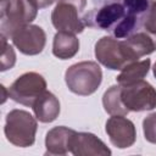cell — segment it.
Returning <instances> with one entry per match:
<instances>
[{"instance_id":"obj_1","label":"cell","mask_w":156,"mask_h":156,"mask_svg":"<svg viewBox=\"0 0 156 156\" xmlns=\"http://www.w3.org/2000/svg\"><path fill=\"white\" fill-rule=\"evenodd\" d=\"M67 88L82 96L91 95L98 90L102 80V71L98 62L82 61L69 66L65 73Z\"/></svg>"},{"instance_id":"obj_2","label":"cell","mask_w":156,"mask_h":156,"mask_svg":"<svg viewBox=\"0 0 156 156\" xmlns=\"http://www.w3.org/2000/svg\"><path fill=\"white\" fill-rule=\"evenodd\" d=\"M37 119L24 110H12L6 115L4 133L6 139L18 147L32 146L35 141Z\"/></svg>"},{"instance_id":"obj_3","label":"cell","mask_w":156,"mask_h":156,"mask_svg":"<svg viewBox=\"0 0 156 156\" xmlns=\"http://www.w3.org/2000/svg\"><path fill=\"white\" fill-rule=\"evenodd\" d=\"M96 60L108 69L119 71L127 65L138 61L124 40L112 37H102L95 44Z\"/></svg>"},{"instance_id":"obj_4","label":"cell","mask_w":156,"mask_h":156,"mask_svg":"<svg viewBox=\"0 0 156 156\" xmlns=\"http://www.w3.org/2000/svg\"><path fill=\"white\" fill-rule=\"evenodd\" d=\"M37 12L38 7L29 0H10L1 9V35L11 38L17 29L34 21Z\"/></svg>"},{"instance_id":"obj_5","label":"cell","mask_w":156,"mask_h":156,"mask_svg":"<svg viewBox=\"0 0 156 156\" xmlns=\"http://www.w3.org/2000/svg\"><path fill=\"white\" fill-rule=\"evenodd\" d=\"M46 90L45 78L37 72H27L20 76L9 88V98L13 101L33 106L34 101Z\"/></svg>"},{"instance_id":"obj_6","label":"cell","mask_w":156,"mask_h":156,"mask_svg":"<svg viewBox=\"0 0 156 156\" xmlns=\"http://www.w3.org/2000/svg\"><path fill=\"white\" fill-rule=\"evenodd\" d=\"M121 87V99L129 112L149 111L156 107V89L144 79L130 85Z\"/></svg>"},{"instance_id":"obj_7","label":"cell","mask_w":156,"mask_h":156,"mask_svg":"<svg viewBox=\"0 0 156 156\" xmlns=\"http://www.w3.org/2000/svg\"><path fill=\"white\" fill-rule=\"evenodd\" d=\"M11 39L20 52L32 56L43 51L46 43V34L41 27L29 23L17 29Z\"/></svg>"},{"instance_id":"obj_8","label":"cell","mask_w":156,"mask_h":156,"mask_svg":"<svg viewBox=\"0 0 156 156\" xmlns=\"http://www.w3.org/2000/svg\"><path fill=\"white\" fill-rule=\"evenodd\" d=\"M105 130L110 141L118 149L132 146L136 139L134 123L124 116H112L107 119Z\"/></svg>"},{"instance_id":"obj_9","label":"cell","mask_w":156,"mask_h":156,"mask_svg":"<svg viewBox=\"0 0 156 156\" xmlns=\"http://www.w3.org/2000/svg\"><path fill=\"white\" fill-rule=\"evenodd\" d=\"M78 9L71 4L57 2L56 7L51 13L52 26L57 29V32H67V33H82L85 24L78 17Z\"/></svg>"},{"instance_id":"obj_10","label":"cell","mask_w":156,"mask_h":156,"mask_svg":"<svg viewBox=\"0 0 156 156\" xmlns=\"http://www.w3.org/2000/svg\"><path fill=\"white\" fill-rule=\"evenodd\" d=\"M69 152L76 156H108L111 150L93 133H74L69 143Z\"/></svg>"},{"instance_id":"obj_11","label":"cell","mask_w":156,"mask_h":156,"mask_svg":"<svg viewBox=\"0 0 156 156\" xmlns=\"http://www.w3.org/2000/svg\"><path fill=\"white\" fill-rule=\"evenodd\" d=\"M76 130L57 126L50 129L46 133L45 138V146H46V154L50 155H66L69 151V143Z\"/></svg>"},{"instance_id":"obj_12","label":"cell","mask_w":156,"mask_h":156,"mask_svg":"<svg viewBox=\"0 0 156 156\" xmlns=\"http://www.w3.org/2000/svg\"><path fill=\"white\" fill-rule=\"evenodd\" d=\"M37 119L43 123H50L55 121L60 115V101L50 91L45 90L32 106Z\"/></svg>"},{"instance_id":"obj_13","label":"cell","mask_w":156,"mask_h":156,"mask_svg":"<svg viewBox=\"0 0 156 156\" xmlns=\"http://www.w3.org/2000/svg\"><path fill=\"white\" fill-rule=\"evenodd\" d=\"M126 15L127 11L123 7V5L119 1H116L102 6L96 12L94 21L99 28L105 30H112Z\"/></svg>"},{"instance_id":"obj_14","label":"cell","mask_w":156,"mask_h":156,"mask_svg":"<svg viewBox=\"0 0 156 156\" xmlns=\"http://www.w3.org/2000/svg\"><path fill=\"white\" fill-rule=\"evenodd\" d=\"M79 50V40L73 33L57 32L52 41V54L61 58L68 60L73 57Z\"/></svg>"},{"instance_id":"obj_15","label":"cell","mask_w":156,"mask_h":156,"mask_svg":"<svg viewBox=\"0 0 156 156\" xmlns=\"http://www.w3.org/2000/svg\"><path fill=\"white\" fill-rule=\"evenodd\" d=\"M150 65H151L150 58H145L143 61H135L127 65L123 69H121V73L116 77L117 83L124 87L143 80V78L149 73Z\"/></svg>"},{"instance_id":"obj_16","label":"cell","mask_w":156,"mask_h":156,"mask_svg":"<svg viewBox=\"0 0 156 156\" xmlns=\"http://www.w3.org/2000/svg\"><path fill=\"white\" fill-rule=\"evenodd\" d=\"M130 49L132 54L135 56V58H140L143 56H146L156 50V41L155 38L149 34L147 32H139L130 37H128L124 40Z\"/></svg>"},{"instance_id":"obj_17","label":"cell","mask_w":156,"mask_h":156,"mask_svg":"<svg viewBox=\"0 0 156 156\" xmlns=\"http://www.w3.org/2000/svg\"><path fill=\"white\" fill-rule=\"evenodd\" d=\"M121 89L122 87L112 85L110 87L102 96V105L105 111L111 116H126L129 113V111L124 107L122 99H121Z\"/></svg>"},{"instance_id":"obj_18","label":"cell","mask_w":156,"mask_h":156,"mask_svg":"<svg viewBox=\"0 0 156 156\" xmlns=\"http://www.w3.org/2000/svg\"><path fill=\"white\" fill-rule=\"evenodd\" d=\"M136 20H138L136 16L127 13L122 18V21H119V23L111 30V33L117 39H122V38L128 37L133 32V29H134V27L136 24Z\"/></svg>"},{"instance_id":"obj_19","label":"cell","mask_w":156,"mask_h":156,"mask_svg":"<svg viewBox=\"0 0 156 156\" xmlns=\"http://www.w3.org/2000/svg\"><path fill=\"white\" fill-rule=\"evenodd\" d=\"M119 2L126 9L127 13L134 15L138 17L149 11L152 4V0H119Z\"/></svg>"},{"instance_id":"obj_20","label":"cell","mask_w":156,"mask_h":156,"mask_svg":"<svg viewBox=\"0 0 156 156\" xmlns=\"http://www.w3.org/2000/svg\"><path fill=\"white\" fill-rule=\"evenodd\" d=\"M15 62H16V54L12 46L6 43V38L1 35V71L12 68Z\"/></svg>"},{"instance_id":"obj_21","label":"cell","mask_w":156,"mask_h":156,"mask_svg":"<svg viewBox=\"0 0 156 156\" xmlns=\"http://www.w3.org/2000/svg\"><path fill=\"white\" fill-rule=\"evenodd\" d=\"M143 129L145 139L149 143L156 144V112L150 113L143 121Z\"/></svg>"},{"instance_id":"obj_22","label":"cell","mask_w":156,"mask_h":156,"mask_svg":"<svg viewBox=\"0 0 156 156\" xmlns=\"http://www.w3.org/2000/svg\"><path fill=\"white\" fill-rule=\"evenodd\" d=\"M144 28L149 34L156 35V0L152 1L149 11L146 12L144 18Z\"/></svg>"},{"instance_id":"obj_23","label":"cell","mask_w":156,"mask_h":156,"mask_svg":"<svg viewBox=\"0 0 156 156\" xmlns=\"http://www.w3.org/2000/svg\"><path fill=\"white\" fill-rule=\"evenodd\" d=\"M58 2H66V4H71L73 6H76L78 9V11H83L85 9L87 5V0H57Z\"/></svg>"},{"instance_id":"obj_24","label":"cell","mask_w":156,"mask_h":156,"mask_svg":"<svg viewBox=\"0 0 156 156\" xmlns=\"http://www.w3.org/2000/svg\"><path fill=\"white\" fill-rule=\"evenodd\" d=\"M33 5H35L38 9H45L54 4L55 0H29Z\"/></svg>"},{"instance_id":"obj_25","label":"cell","mask_w":156,"mask_h":156,"mask_svg":"<svg viewBox=\"0 0 156 156\" xmlns=\"http://www.w3.org/2000/svg\"><path fill=\"white\" fill-rule=\"evenodd\" d=\"M9 1H10V0H1V9H2L4 6H6V5L9 4Z\"/></svg>"},{"instance_id":"obj_26","label":"cell","mask_w":156,"mask_h":156,"mask_svg":"<svg viewBox=\"0 0 156 156\" xmlns=\"http://www.w3.org/2000/svg\"><path fill=\"white\" fill-rule=\"evenodd\" d=\"M152 72H154V76H155V78H156V62H155V65H154V68H152Z\"/></svg>"},{"instance_id":"obj_27","label":"cell","mask_w":156,"mask_h":156,"mask_svg":"<svg viewBox=\"0 0 156 156\" xmlns=\"http://www.w3.org/2000/svg\"><path fill=\"white\" fill-rule=\"evenodd\" d=\"M152 37H154V38H155V41H156V35H152Z\"/></svg>"}]
</instances>
